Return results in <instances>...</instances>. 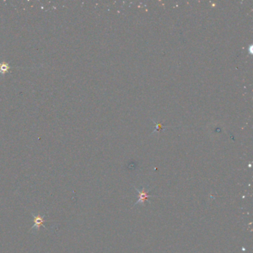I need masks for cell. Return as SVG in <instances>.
<instances>
[{
    "instance_id": "obj_1",
    "label": "cell",
    "mask_w": 253,
    "mask_h": 253,
    "mask_svg": "<svg viewBox=\"0 0 253 253\" xmlns=\"http://www.w3.org/2000/svg\"><path fill=\"white\" fill-rule=\"evenodd\" d=\"M32 216L33 217V227H31L30 232L33 234H36L40 231V227H43L44 228L46 229L45 226L44 225V223L45 221H48V220H45V215H41L40 214H37V215H35L34 213L32 212L31 213Z\"/></svg>"
},
{
    "instance_id": "obj_2",
    "label": "cell",
    "mask_w": 253,
    "mask_h": 253,
    "mask_svg": "<svg viewBox=\"0 0 253 253\" xmlns=\"http://www.w3.org/2000/svg\"><path fill=\"white\" fill-rule=\"evenodd\" d=\"M13 67L10 66L9 64L6 62H2L0 63V74H5L8 73Z\"/></svg>"
},
{
    "instance_id": "obj_3",
    "label": "cell",
    "mask_w": 253,
    "mask_h": 253,
    "mask_svg": "<svg viewBox=\"0 0 253 253\" xmlns=\"http://www.w3.org/2000/svg\"><path fill=\"white\" fill-rule=\"evenodd\" d=\"M140 193V200H138L137 203H140V202H143L147 199V198L149 195H148V192L146 191L145 189H143L142 191H140V190L137 189Z\"/></svg>"
}]
</instances>
